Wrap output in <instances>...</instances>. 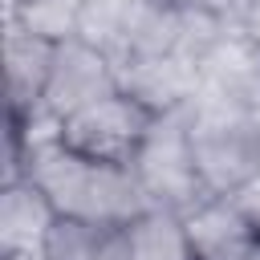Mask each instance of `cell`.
Segmentation results:
<instances>
[{"label": "cell", "mask_w": 260, "mask_h": 260, "mask_svg": "<svg viewBox=\"0 0 260 260\" xmlns=\"http://www.w3.org/2000/svg\"><path fill=\"white\" fill-rule=\"evenodd\" d=\"M53 53H57L53 41L32 37V32H24L16 24H4V93H8V114L41 118Z\"/></svg>", "instance_id": "8"}, {"label": "cell", "mask_w": 260, "mask_h": 260, "mask_svg": "<svg viewBox=\"0 0 260 260\" xmlns=\"http://www.w3.org/2000/svg\"><path fill=\"white\" fill-rule=\"evenodd\" d=\"M118 85H122V77H118V65L110 61V53H102L85 37H69L53 53L41 118L53 126L65 114H73L77 106H85V102H93V98H102V93H110Z\"/></svg>", "instance_id": "5"}, {"label": "cell", "mask_w": 260, "mask_h": 260, "mask_svg": "<svg viewBox=\"0 0 260 260\" xmlns=\"http://www.w3.org/2000/svg\"><path fill=\"white\" fill-rule=\"evenodd\" d=\"M138 175V187L146 195L150 207L162 211H187L191 203H199L203 195H211L203 187L199 162H195V146H191V126H187V110H167L154 118L138 158L130 162Z\"/></svg>", "instance_id": "4"}, {"label": "cell", "mask_w": 260, "mask_h": 260, "mask_svg": "<svg viewBox=\"0 0 260 260\" xmlns=\"http://www.w3.org/2000/svg\"><path fill=\"white\" fill-rule=\"evenodd\" d=\"M179 219L195 260H244L260 244V228L232 195H203Z\"/></svg>", "instance_id": "6"}, {"label": "cell", "mask_w": 260, "mask_h": 260, "mask_svg": "<svg viewBox=\"0 0 260 260\" xmlns=\"http://www.w3.org/2000/svg\"><path fill=\"white\" fill-rule=\"evenodd\" d=\"M20 175L37 183V191L49 199L57 219L85 223L98 232H118L150 207L134 167L77 154L53 138V126L37 130Z\"/></svg>", "instance_id": "1"}, {"label": "cell", "mask_w": 260, "mask_h": 260, "mask_svg": "<svg viewBox=\"0 0 260 260\" xmlns=\"http://www.w3.org/2000/svg\"><path fill=\"white\" fill-rule=\"evenodd\" d=\"M183 110H187L203 187L211 195L240 191L260 171V122L248 114L244 102H236L232 93H223L207 81L195 89V98Z\"/></svg>", "instance_id": "2"}, {"label": "cell", "mask_w": 260, "mask_h": 260, "mask_svg": "<svg viewBox=\"0 0 260 260\" xmlns=\"http://www.w3.org/2000/svg\"><path fill=\"white\" fill-rule=\"evenodd\" d=\"M158 110H150L138 93H130L126 85L77 106L73 114H65L61 122H53V138L65 142L77 154L89 158H106V162H134L150 126H154Z\"/></svg>", "instance_id": "3"}, {"label": "cell", "mask_w": 260, "mask_h": 260, "mask_svg": "<svg viewBox=\"0 0 260 260\" xmlns=\"http://www.w3.org/2000/svg\"><path fill=\"white\" fill-rule=\"evenodd\" d=\"M122 248L126 260H195L179 211L146 207L138 219L122 228Z\"/></svg>", "instance_id": "9"}, {"label": "cell", "mask_w": 260, "mask_h": 260, "mask_svg": "<svg viewBox=\"0 0 260 260\" xmlns=\"http://www.w3.org/2000/svg\"><path fill=\"white\" fill-rule=\"evenodd\" d=\"M53 228H57V211L37 191V183L28 175H4V191H0V260H37Z\"/></svg>", "instance_id": "7"}]
</instances>
